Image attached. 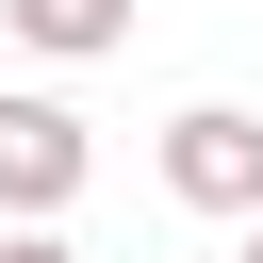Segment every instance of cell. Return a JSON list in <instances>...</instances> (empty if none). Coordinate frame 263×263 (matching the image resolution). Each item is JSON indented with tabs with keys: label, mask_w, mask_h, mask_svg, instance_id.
Returning <instances> with one entry per match:
<instances>
[{
	"label": "cell",
	"mask_w": 263,
	"mask_h": 263,
	"mask_svg": "<svg viewBox=\"0 0 263 263\" xmlns=\"http://www.w3.org/2000/svg\"><path fill=\"white\" fill-rule=\"evenodd\" d=\"M164 197L263 230V115H247V99H181V115H164Z\"/></svg>",
	"instance_id": "obj_1"
},
{
	"label": "cell",
	"mask_w": 263,
	"mask_h": 263,
	"mask_svg": "<svg viewBox=\"0 0 263 263\" xmlns=\"http://www.w3.org/2000/svg\"><path fill=\"white\" fill-rule=\"evenodd\" d=\"M82 181H99V132L66 99H0V230H49Z\"/></svg>",
	"instance_id": "obj_2"
},
{
	"label": "cell",
	"mask_w": 263,
	"mask_h": 263,
	"mask_svg": "<svg viewBox=\"0 0 263 263\" xmlns=\"http://www.w3.org/2000/svg\"><path fill=\"white\" fill-rule=\"evenodd\" d=\"M0 33H16V49H49V66H99V49L132 33V0H0Z\"/></svg>",
	"instance_id": "obj_3"
},
{
	"label": "cell",
	"mask_w": 263,
	"mask_h": 263,
	"mask_svg": "<svg viewBox=\"0 0 263 263\" xmlns=\"http://www.w3.org/2000/svg\"><path fill=\"white\" fill-rule=\"evenodd\" d=\"M0 263H82V247H66V230H0Z\"/></svg>",
	"instance_id": "obj_4"
},
{
	"label": "cell",
	"mask_w": 263,
	"mask_h": 263,
	"mask_svg": "<svg viewBox=\"0 0 263 263\" xmlns=\"http://www.w3.org/2000/svg\"><path fill=\"white\" fill-rule=\"evenodd\" d=\"M230 263H263V230H247V247H230Z\"/></svg>",
	"instance_id": "obj_5"
}]
</instances>
